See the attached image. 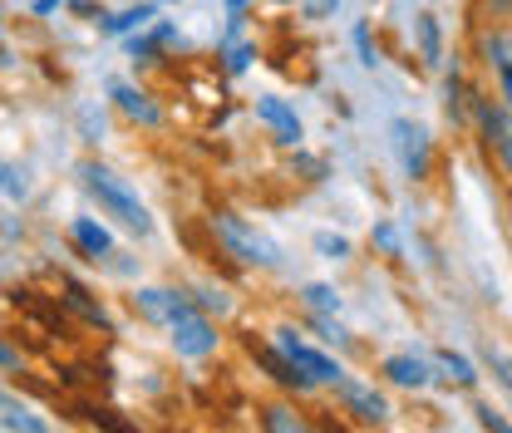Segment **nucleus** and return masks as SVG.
I'll return each mask as SVG.
<instances>
[{
  "label": "nucleus",
  "instance_id": "obj_7",
  "mask_svg": "<svg viewBox=\"0 0 512 433\" xmlns=\"http://www.w3.org/2000/svg\"><path fill=\"white\" fill-rule=\"evenodd\" d=\"M133 306L143 310V320H153V325H173L178 315H188L192 310V291H173V286H138L133 291Z\"/></svg>",
  "mask_w": 512,
  "mask_h": 433
},
{
  "label": "nucleus",
  "instance_id": "obj_17",
  "mask_svg": "<svg viewBox=\"0 0 512 433\" xmlns=\"http://www.w3.org/2000/svg\"><path fill=\"white\" fill-rule=\"evenodd\" d=\"M434 370H444V379L458 384V389H473L478 384V365L468 355H458V350H434Z\"/></svg>",
  "mask_w": 512,
  "mask_h": 433
},
{
  "label": "nucleus",
  "instance_id": "obj_28",
  "mask_svg": "<svg viewBox=\"0 0 512 433\" xmlns=\"http://www.w3.org/2000/svg\"><path fill=\"white\" fill-rule=\"evenodd\" d=\"M0 192H5V197H25V178H20L5 158H0Z\"/></svg>",
  "mask_w": 512,
  "mask_h": 433
},
{
  "label": "nucleus",
  "instance_id": "obj_4",
  "mask_svg": "<svg viewBox=\"0 0 512 433\" xmlns=\"http://www.w3.org/2000/svg\"><path fill=\"white\" fill-rule=\"evenodd\" d=\"M168 340H173V350H178L183 360H207V355H217V345H222V335H217L212 315H207V310H197V306L168 325Z\"/></svg>",
  "mask_w": 512,
  "mask_h": 433
},
{
  "label": "nucleus",
  "instance_id": "obj_2",
  "mask_svg": "<svg viewBox=\"0 0 512 433\" xmlns=\"http://www.w3.org/2000/svg\"><path fill=\"white\" fill-rule=\"evenodd\" d=\"M212 232H217L222 251L232 261H242V266H256V271H276L281 266V247L266 232H256L247 217H237V212H217L212 217Z\"/></svg>",
  "mask_w": 512,
  "mask_h": 433
},
{
  "label": "nucleus",
  "instance_id": "obj_32",
  "mask_svg": "<svg viewBox=\"0 0 512 433\" xmlns=\"http://www.w3.org/2000/svg\"><path fill=\"white\" fill-rule=\"evenodd\" d=\"M355 50H360V64L375 69V50H370V25H355Z\"/></svg>",
  "mask_w": 512,
  "mask_h": 433
},
{
  "label": "nucleus",
  "instance_id": "obj_27",
  "mask_svg": "<svg viewBox=\"0 0 512 433\" xmlns=\"http://www.w3.org/2000/svg\"><path fill=\"white\" fill-rule=\"evenodd\" d=\"M192 306H197V310H217V315H222V310L232 306V301H227V291H212V286H197V296H192Z\"/></svg>",
  "mask_w": 512,
  "mask_h": 433
},
{
  "label": "nucleus",
  "instance_id": "obj_35",
  "mask_svg": "<svg viewBox=\"0 0 512 433\" xmlns=\"http://www.w3.org/2000/svg\"><path fill=\"white\" fill-rule=\"evenodd\" d=\"M488 15H493V20H503V15H512V0H488Z\"/></svg>",
  "mask_w": 512,
  "mask_h": 433
},
{
  "label": "nucleus",
  "instance_id": "obj_26",
  "mask_svg": "<svg viewBox=\"0 0 512 433\" xmlns=\"http://www.w3.org/2000/svg\"><path fill=\"white\" fill-rule=\"evenodd\" d=\"M89 419H94V424H99L104 433H138V429H133V424L124 419V414H114V409H89Z\"/></svg>",
  "mask_w": 512,
  "mask_h": 433
},
{
  "label": "nucleus",
  "instance_id": "obj_36",
  "mask_svg": "<svg viewBox=\"0 0 512 433\" xmlns=\"http://www.w3.org/2000/svg\"><path fill=\"white\" fill-rule=\"evenodd\" d=\"M227 10H232V15H242V10H247V0H227Z\"/></svg>",
  "mask_w": 512,
  "mask_h": 433
},
{
  "label": "nucleus",
  "instance_id": "obj_1",
  "mask_svg": "<svg viewBox=\"0 0 512 433\" xmlns=\"http://www.w3.org/2000/svg\"><path fill=\"white\" fill-rule=\"evenodd\" d=\"M79 183L99 202V212H104L109 222H119L124 232H133V237H148V232H153V217H148L143 197H138L114 168H104V163H79Z\"/></svg>",
  "mask_w": 512,
  "mask_h": 433
},
{
  "label": "nucleus",
  "instance_id": "obj_13",
  "mask_svg": "<svg viewBox=\"0 0 512 433\" xmlns=\"http://www.w3.org/2000/svg\"><path fill=\"white\" fill-rule=\"evenodd\" d=\"M158 20V0H138V5H128L119 15H109V20H99V30L109 35V40H124V35H138V30H148Z\"/></svg>",
  "mask_w": 512,
  "mask_h": 433
},
{
  "label": "nucleus",
  "instance_id": "obj_30",
  "mask_svg": "<svg viewBox=\"0 0 512 433\" xmlns=\"http://www.w3.org/2000/svg\"><path fill=\"white\" fill-rule=\"evenodd\" d=\"M252 64V45H227V74H247Z\"/></svg>",
  "mask_w": 512,
  "mask_h": 433
},
{
  "label": "nucleus",
  "instance_id": "obj_11",
  "mask_svg": "<svg viewBox=\"0 0 512 433\" xmlns=\"http://www.w3.org/2000/svg\"><path fill=\"white\" fill-rule=\"evenodd\" d=\"M109 99H114V109H119L124 119H133V124H143V128L163 124V109L153 104V94L138 89V84H128V79H114V84H109Z\"/></svg>",
  "mask_w": 512,
  "mask_h": 433
},
{
  "label": "nucleus",
  "instance_id": "obj_18",
  "mask_svg": "<svg viewBox=\"0 0 512 433\" xmlns=\"http://www.w3.org/2000/svg\"><path fill=\"white\" fill-rule=\"evenodd\" d=\"M261 360H266V370H271V379H276L281 389H291V394H306V389H316L306 374H296L291 365H286V355H281L276 345H271V350H261Z\"/></svg>",
  "mask_w": 512,
  "mask_h": 433
},
{
  "label": "nucleus",
  "instance_id": "obj_8",
  "mask_svg": "<svg viewBox=\"0 0 512 433\" xmlns=\"http://www.w3.org/2000/svg\"><path fill=\"white\" fill-rule=\"evenodd\" d=\"M256 119L271 128V138H276V143H286V148H301L306 124H301V114H296L286 99H276V94H256Z\"/></svg>",
  "mask_w": 512,
  "mask_h": 433
},
{
  "label": "nucleus",
  "instance_id": "obj_5",
  "mask_svg": "<svg viewBox=\"0 0 512 433\" xmlns=\"http://www.w3.org/2000/svg\"><path fill=\"white\" fill-rule=\"evenodd\" d=\"M394 153H399V163H404V178H414V183H424L429 178V168H434V143H429V128L414 124V119H394Z\"/></svg>",
  "mask_w": 512,
  "mask_h": 433
},
{
  "label": "nucleus",
  "instance_id": "obj_33",
  "mask_svg": "<svg viewBox=\"0 0 512 433\" xmlns=\"http://www.w3.org/2000/svg\"><path fill=\"white\" fill-rule=\"evenodd\" d=\"M20 5H25V10L35 15V20H45V15H55V10H60L64 0H20Z\"/></svg>",
  "mask_w": 512,
  "mask_h": 433
},
{
  "label": "nucleus",
  "instance_id": "obj_20",
  "mask_svg": "<svg viewBox=\"0 0 512 433\" xmlns=\"http://www.w3.org/2000/svg\"><path fill=\"white\" fill-rule=\"evenodd\" d=\"M444 109H448V119L453 124H463L468 119V109H473V94H468V84H463V74H458V64L448 69V79H444Z\"/></svg>",
  "mask_w": 512,
  "mask_h": 433
},
{
  "label": "nucleus",
  "instance_id": "obj_19",
  "mask_svg": "<svg viewBox=\"0 0 512 433\" xmlns=\"http://www.w3.org/2000/svg\"><path fill=\"white\" fill-rule=\"evenodd\" d=\"M64 291H69V306L79 310V315H84L89 325H99V330H114V320H109V310L99 306V301H94V296H89V291H84L79 281H69V276H64Z\"/></svg>",
  "mask_w": 512,
  "mask_h": 433
},
{
  "label": "nucleus",
  "instance_id": "obj_14",
  "mask_svg": "<svg viewBox=\"0 0 512 433\" xmlns=\"http://www.w3.org/2000/svg\"><path fill=\"white\" fill-rule=\"evenodd\" d=\"M483 50H488V69L498 74V94H503V109L512 114V40L503 30H493L488 40H483Z\"/></svg>",
  "mask_w": 512,
  "mask_h": 433
},
{
  "label": "nucleus",
  "instance_id": "obj_21",
  "mask_svg": "<svg viewBox=\"0 0 512 433\" xmlns=\"http://www.w3.org/2000/svg\"><path fill=\"white\" fill-rule=\"evenodd\" d=\"M261 429L266 433H311V424H306L296 409H286V404H266V409H261Z\"/></svg>",
  "mask_w": 512,
  "mask_h": 433
},
{
  "label": "nucleus",
  "instance_id": "obj_9",
  "mask_svg": "<svg viewBox=\"0 0 512 433\" xmlns=\"http://www.w3.org/2000/svg\"><path fill=\"white\" fill-rule=\"evenodd\" d=\"M335 394H340L345 414H350V419H360V424H375V429H380L384 419H389V399H384V394H375L370 384L350 379V374H345V379L335 384Z\"/></svg>",
  "mask_w": 512,
  "mask_h": 433
},
{
  "label": "nucleus",
  "instance_id": "obj_10",
  "mask_svg": "<svg viewBox=\"0 0 512 433\" xmlns=\"http://www.w3.org/2000/svg\"><path fill=\"white\" fill-rule=\"evenodd\" d=\"M69 242L79 247L84 261H94V266H104V261L119 256V251H114V232H109L99 217H74V222H69Z\"/></svg>",
  "mask_w": 512,
  "mask_h": 433
},
{
  "label": "nucleus",
  "instance_id": "obj_24",
  "mask_svg": "<svg viewBox=\"0 0 512 433\" xmlns=\"http://www.w3.org/2000/svg\"><path fill=\"white\" fill-rule=\"evenodd\" d=\"M316 251L325 261H350V237H340V232H316Z\"/></svg>",
  "mask_w": 512,
  "mask_h": 433
},
{
  "label": "nucleus",
  "instance_id": "obj_23",
  "mask_svg": "<svg viewBox=\"0 0 512 433\" xmlns=\"http://www.w3.org/2000/svg\"><path fill=\"white\" fill-rule=\"evenodd\" d=\"M301 296H306V306L316 310V315H340V296H335L330 286H320V281H311Z\"/></svg>",
  "mask_w": 512,
  "mask_h": 433
},
{
  "label": "nucleus",
  "instance_id": "obj_15",
  "mask_svg": "<svg viewBox=\"0 0 512 433\" xmlns=\"http://www.w3.org/2000/svg\"><path fill=\"white\" fill-rule=\"evenodd\" d=\"M0 429H10V433H55L30 404H20L15 394H5L0 389Z\"/></svg>",
  "mask_w": 512,
  "mask_h": 433
},
{
  "label": "nucleus",
  "instance_id": "obj_22",
  "mask_svg": "<svg viewBox=\"0 0 512 433\" xmlns=\"http://www.w3.org/2000/svg\"><path fill=\"white\" fill-rule=\"evenodd\" d=\"M473 419H478V429L483 433H512V419L498 409V404H488V399L473 404Z\"/></svg>",
  "mask_w": 512,
  "mask_h": 433
},
{
  "label": "nucleus",
  "instance_id": "obj_29",
  "mask_svg": "<svg viewBox=\"0 0 512 433\" xmlns=\"http://www.w3.org/2000/svg\"><path fill=\"white\" fill-rule=\"evenodd\" d=\"M375 247H380L384 256H399V232H394L389 222H375Z\"/></svg>",
  "mask_w": 512,
  "mask_h": 433
},
{
  "label": "nucleus",
  "instance_id": "obj_3",
  "mask_svg": "<svg viewBox=\"0 0 512 433\" xmlns=\"http://www.w3.org/2000/svg\"><path fill=\"white\" fill-rule=\"evenodd\" d=\"M271 345H276V350L286 355V365H291V370L306 374V379H311L316 389H320V384H340V379H345L340 360H330V355H325V350H316L311 340H301V335H296L291 325L271 330Z\"/></svg>",
  "mask_w": 512,
  "mask_h": 433
},
{
  "label": "nucleus",
  "instance_id": "obj_6",
  "mask_svg": "<svg viewBox=\"0 0 512 433\" xmlns=\"http://www.w3.org/2000/svg\"><path fill=\"white\" fill-rule=\"evenodd\" d=\"M473 119L483 128V138H488V153L503 163L512 173V124H508V109L498 104V99H488V94H473Z\"/></svg>",
  "mask_w": 512,
  "mask_h": 433
},
{
  "label": "nucleus",
  "instance_id": "obj_31",
  "mask_svg": "<svg viewBox=\"0 0 512 433\" xmlns=\"http://www.w3.org/2000/svg\"><path fill=\"white\" fill-rule=\"evenodd\" d=\"M301 10H306V20H330L340 10V0H301Z\"/></svg>",
  "mask_w": 512,
  "mask_h": 433
},
{
  "label": "nucleus",
  "instance_id": "obj_12",
  "mask_svg": "<svg viewBox=\"0 0 512 433\" xmlns=\"http://www.w3.org/2000/svg\"><path fill=\"white\" fill-rule=\"evenodd\" d=\"M380 374L389 379V384H399V389H429V384H434V365H429L424 355H409V350L384 355Z\"/></svg>",
  "mask_w": 512,
  "mask_h": 433
},
{
  "label": "nucleus",
  "instance_id": "obj_25",
  "mask_svg": "<svg viewBox=\"0 0 512 433\" xmlns=\"http://www.w3.org/2000/svg\"><path fill=\"white\" fill-rule=\"evenodd\" d=\"M483 365L498 374V384H503V389H512V355H508V350H498V345H483Z\"/></svg>",
  "mask_w": 512,
  "mask_h": 433
},
{
  "label": "nucleus",
  "instance_id": "obj_34",
  "mask_svg": "<svg viewBox=\"0 0 512 433\" xmlns=\"http://www.w3.org/2000/svg\"><path fill=\"white\" fill-rule=\"evenodd\" d=\"M15 365H20V355H15V350L0 340V370H15Z\"/></svg>",
  "mask_w": 512,
  "mask_h": 433
},
{
  "label": "nucleus",
  "instance_id": "obj_16",
  "mask_svg": "<svg viewBox=\"0 0 512 433\" xmlns=\"http://www.w3.org/2000/svg\"><path fill=\"white\" fill-rule=\"evenodd\" d=\"M414 40H419V55L424 64H444V25H439V15H414Z\"/></svg>",
  "mask_w": 512,
  "mask_h": 433
}]
</instances>
